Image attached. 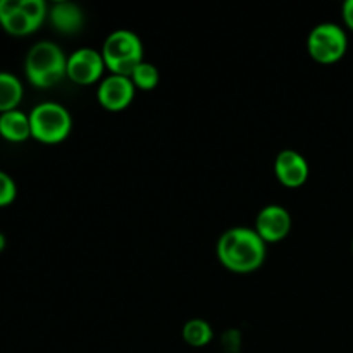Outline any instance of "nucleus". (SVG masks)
<instances>
[{
  "instance_id": "obj_14",
  "label": "nucleus",
  "mask_w": 353,
  "mask_h": 353,
  "mask_svg": "<svg viewBox=\"0 0 353 353\" xmlns=\"http://www.w3.org/2000/svg\"><path fill=\"white\" fill-rule=\"evenodd\" d=\"M214 331L210 324L203 319H192L183 327V340L193 348H202L212 341Z\"/></svg>"
},
{
  "instance_id": "obj_11",
  "label": "nucleus",
  "mask_w": 353,
  "mask_h": 353,
  "mask_svg": "<svg viewBox=\"0 0 353 353\" xmlns=\"http://www.w3.org/2000/svg\"><path fill=\"white\" fill-rule=\"evenodd\" d=\"M48 19H50L52 26L62 34L78 33V31H81L83 24H85L83 10L76 3L71 2L54 3L52 9L48 10Z\"/></svg>"
},
{
  "instance_id": "obj_12",
  "label": "nucleus",
  "mask_w": 353,
  "mask_h": 353,
  "mask_svg": "<svg viewBox=\"0 0 353 353\" xmlns=\"http://www.w3.org/2000/svg\"><path fill=\"white\" fill-rule=\"evenodd\" d=\"M0 137L6 138L10 143H23L31 138L30 116L21 110L0 114Z\"/></svg>"
},
{
  "instance_id": "obj_18",
  "label": "nucleus",
  "mask_w": 353,
  "mask_h": 353,
  "mask_svg": "<svg viewBox=\"0 0 353 353\" xmlns=\"http://www.w3.org/2000/svg\"><path fill=\"white\" fill-rule=\"evenodd\" d=\"M6 236H3L2 233H0V252H3V248H6Z\"/></svg>"
},
{
  "instance_id": "obj_8",
  "label": "nucleus",
  "mask_w": 353,
  "mask_h": 353,
  "mask_svg": "<svg viewBox=\"0 0 353 353\" xmlns=\"http://www.w3.org/2000/svg\"><path fill=\"white\" fill-rule=\"evenodd\" d=\"M255 231L265 243H278L292 231V216L281 205H265L255 219Z\"/></svg>"
},
{
  "instance_id": "obj_16",
  "label": "nucleus",
  "mask_w": 353,
  "mask_h": 353,
  "mask_svg": "<svg viewBox=\"0 0 353 353\" xmlns=\"http://www.w3.org/2000/svg\"><path fill=\"white\" fill-rule=\"evenodd\" d=\"M17 188L14 179L7 172L0 171V207H7L16 200Z\"/></svg>"
},
{
  "instance_id": "obj_4",
  "label": "nucleus",
  "mask_w": 353,
  "mask_h": 353,
  "mask_svg": "<svg viewBox=\"0 0 353 353\" xmlns=\"http://www.w3.org/2000/svg\"><path fill=\"white\" fill-rule=\"evenodd\" d=\"M30 126L31 138L45 145H57L71 134L72 117L61 103L43 102L31 110Z\"/></svg>"
},
{
  "instance_id": "obj_19",
  "label": "nucleus",
  "mask_w": 353,
  "mask_h": 353,
  "mask_svg": "<svg viewBox=\"0 0 353 353\" xmlns=\"http://www.w3.org/2000/svg\"><path fill=\"white\" fill-rule=\"evenodd\" d=\"M352 252H353V241H352Z\"/></svg>"
},
{
  "instance_id": "obj_15",
  "label": "nucleus",
  "mask_w": 353,
  "mask_h": 353,
  "mask_svg": "<svg viewBox=\"0 0 353 353\" xmlns=\"http://www.w3.org/2000/svg\"><path fill=\"white\" fill-rule=\"evenodd\" d=\"M159 69L155 68L150 62H141L137 69L133 71V74L130 76V79L133 81L134 88L143 90V92H148V90H154L155 86L159 85Z\"/></svg>"
},
{
  "instance_id": "obj_17",
  "label": "nucleus",
  "mask_w": 353,
  "mask_h": 353,
  "mask_svg": "<svg viewBox=\"0 0 353 353\" xmlns=\"http://www.w3.org/2000/svg\"><path fill=\"white\" fill-rule=\"evenodd\" d=\"M341 12H343L345 26H347L348 30L353 31V0H347V2L343 3V9H341Z\"/></svg>"
},
{
  "instance_id": "obj_1",
  "label": "nucleus",
  "mask_w": 353,
  "mask_h": 353,
  "mask_svg": "<svg viewBox=\"0 0 353 353\" xmlns=\"http://www.w3.org/2000/svg\"><path fill=\"white\" fill-rule=\"evenodd\" d=\"M265 241L252 228L236 226L224 231L217 241V259L238 274L254 272L265 261Z\"/></svg>"
},
{
  "instance_id": "obj_2",
  "label": "nucleus",
  "mask_w": 353,
  "mask_h": 353,
  "mask_svg": "<svg viewBox=\"0 0 353 353\" xmlns=\"http://www.w3.org/2000/svg\"><path fill=\"white\" fill-rule=\"evenodd\" d=\"M28 81L37 88H52L68 76V57L54 41H38L24 61Z\"/></svg>"
},
{
  "instance_id": "obj_5",
  "label": "nucleus",
  "mask_w": 353,
  "mask_h": 353,
  "mask_svg": "<svg viewBox=\"0 0 353 353\" xmlns=\"http://www.w3.org/2000/svg\"><path fill=\"white\" fill-rule=\"evenodd\" d=\"M309 55L319 64H334L348 50V38L343 28L334 23L317 24L307 40Z\"/></svg>"
},
{
  "instance_id": "obj_9",
  "label": "nucleus",
  "mask_w": 353,
  "mask_h": 353,
  "mask_svg": "<svg viewBox=\"0 0 353 353\" xmlns=\"http://www.w3.org/2000/svg\"><path fill=\"white\" fill-rule=\"evenodd\" d=\"M274 174L286 188H299L309 178V164L296 150H283L274 161Z\"/></svg>"
},
{
  "instance_id": "obj_7",
  "label": "nucleus",
  "mask_w": 353,
  "mask_h": 353,
  "mask_svg": "<svg viewBox=\"0 0 353 353\" xmlns=\"http://www.w3.org/2000/svg\"><path fill=\"white\" fill-rule=\"evenodd\" d=\"M134 85L128 76L110 74L100 81L97 99L100 105L110 112H121L128 109L134 99Z\"/></svg>"
},
{
  "instance_id": "obj_10",
  "label": "nucleus",
  "mask_w": 353,
  "mask_h": 353,
  "mask_svg": "<svg viewBox=\"0 0 353 353\" xmlns=\"http://www.w3.org/2000/svg\"><path fill=\"white\" fill-rule=\"evenodd\" d=\"M0 24L14 37H26L38 30L37 24L24 12L21 0H0Z\"/></svg>"
},
{
  "instance_id": "obj_13",
  "label": "nucleus",
  "mask_w": 353,
  "mask_h": 353,
  "mask_svg": "<svg viewBox=\"0 0 353 353\" xmlns=\"http://www.w3.org/2000/svg\"><path fill=\"white\" fill-rule=\"evenodd\" d=\"M23 100V85L10 72H0V114L17 110Z\"/></svg>"
},
{
  "instance_id": "obj_3",
  "label": "nucleus",
  "mask_w": 353,
  "mask_h": 353,
  "mask_svg": "<svg viewBox=\"0 0 353 353\" xmlns=\"http://www.w3.org/2000/svg\"><path fill=\"white\" fill-rule=\"evenodd\" d=\"M102 57L110 74L128 76L143 62V45L140 37L130 30H117L107 37L102 47Z\"/></svg>"
},
{
  "instance_id": "obj_6",
  "label": "nucleus",
  "mask_w": 353,
  "mask_h": 353,
  "mask_svg": "<svg viewBox=\"0 0 353 353\" xmlns=\"http://www.w3.org/2000/svg\"><path fill=\"white\" fill-rule=\"evenodd\" d=\"M105 69L102 52L93 48H79L68 57V78L81 86H90L99 81Z\"/></svg>"
}]
</instances>
